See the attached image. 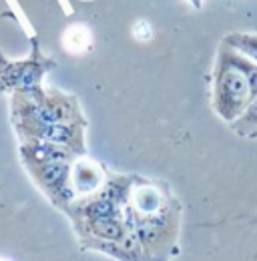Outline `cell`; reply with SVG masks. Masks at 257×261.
Returning <instances> with one entry per match:
<instances>
[{"label":"cell","mask_w":257,"mask_h":261,"mask_svg":"<svg viewBox=\"0 0 257 261\" xmlns=\"http://www.w3.org/2000/svg\"><path fill=\"white\" fill-rule=\"evenodd\" d=\"M135 36H137L139 40H149V38H151V29H149V24L143 22V20H139L137 27H135Z\"/></svg>","instance_id":"obj_2"},{"label":"cell","mask_w":257,"mask_h":261,"mask_svg":"<svg viewBox=\"0 0 257 261\" xmlns=\"http://www.w3.org/2000/svg\"><path fill=\"white\" fill-rule=\"evenodd\" d=\"M64 46L70 53H85L91 46V33L85 27H70L64 33Z\"/></svg>","instance_id":"obj_1"},{"label":"cell","mask_w":257,"mask_h":261,"mask_svg":"<svg viewBox=\"0 0 257 261\" xmlns=\"http://www.w3.org/2000/svg\"><path fill=\"white\" fill-rule=\"evenodd\" d=\"M0 261H6V259H0Z\"/></svg>","instance_id":"obj_3"}]
</instances>
